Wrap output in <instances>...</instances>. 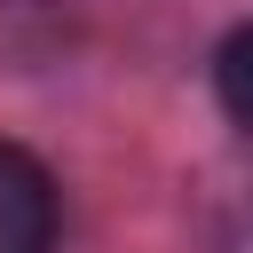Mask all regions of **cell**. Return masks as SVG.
Segmentation results:
<instances>
[{
  "label": "cell",
  "instance_id": "obj_2",
  "mask_svg": "<svg viewBox=\"0 0 253 253\" xmlns=\"http://www.w3.org/2000/svg\"><path fill=\"white\" fill-rule=\"evenodd\" d=\"M213 103L229 111V126L253 134V24H237V32L213 47Z\"/></svg>",
  "mask_w": 253,
  "mask_h": 253
},
{
  "label": "cell",
  "instance_id": "obj_1",
  "mask_svg": "<svg viewBox=\"0 0 253 253\" xmlns=\"http://www.w3.org/2000/svg\"><path fill=\"white\" fill-rule=\"evenodd\" d=\"M55 229H63L55 174L24 142H0V253H55Z\"/></svg>",
  "mask_w": 253,
  "mask_h": 253
}]
</instances>
